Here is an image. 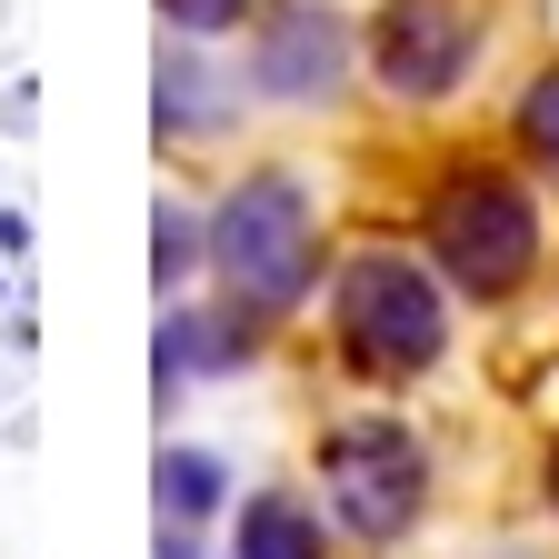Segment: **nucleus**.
Masks as SVG:
<instances>
[{
    "label": "nucleus",
    "instance_id": "20e7f679",
    "mask_svg": "<svg viewBox=\"0 0 559 559\" xmlns=\"http://www.w3.org/2000/svg\"><path fill=\"white\" fill-rule=\"evenodd\" d=\"M320 510L360 549H390V539L419 530V510H430V450H419L409 419H390V409L330 419L320 430Z\"/></svg>",
    "mask_w": 559,
    "mask_h": 559
},
{
    "label": "nucleus",
    "instance_id": "9b49d317",
    "mask_svg": "<svg viewBox=\"0 0 559 559\" xmlns=\"http://www.w3.org/2000/svg\"><path fill=\"white\" fill-rule=\"evenodd\" d=\"M200 270H210V221L190 200H160L151 210V280H160V300H180Z\"/></svg>",
    "mask_w": 559,
    "mask_h": 559
},
{
    "label": "nucleus",
    "instance_id": "7ed1b4c3",
    "mask_svg": "<svg viewBox=\"0 0 559 559\" xmlns=\"http://www.w3.org/2000/svg\"><path fill=\"white\" fill-rule=\"evenodd\" d=\"M330 340L360 380H430L450 360V280L419 250H349L330 280Z\"/></svg>",
    "mask_w": 559,
    "mask_h": 559
},
{
    "label": "nucleus",
    "instance_id": "6e6552de",
    "mask_svg": "<svg viewBox=\"0 0 559 559\" xmlns=\"http://www.w3.org/2000/svg\"><path fill=\"white\" fill-rule=\"evenodd\" d=\"M151 120H160V140H210V130H230L250 100H240V70H221L210 60V40H180L170 31V50H160V70H151Z\"/></svg>",
    "mask_w": 559,
    "mask_h": 559
},
{
    "label": "nucleus",
    "instance_id": "ddd939ff",
    "mask_svg": "<svg viewBox=\"0 0 559 559\" xmlns=\"http://www.w3.org/2000/svg\"><path fill=\"white\" fill-rule=\"evenodd\" d=\"M250 11H260V0H160V21H170L180 40H230Z\"/></svg>",
    "mask_w": 559,
    "mask_h": 559
},
{
    "label": "nucleus",
    "instance_id": "dca6fc26",
    "mask_svg": "<svg viewBox=\"0 0 559 559\" xmlns=\"http://www.w3.org/2000/svg\"><path fill=\"white\" fill-rule=\"evenodd\" d=\"M549 510H559V440H549Z\"/></svg>",
    "mask_w": 559,
    "mask_h": 559
},
{
    "label": "nucleus",
    "instance_id": "f257e3e1",
    "mask_svg": "<svg viewBox=\"0 0 559 559\" xmlns=\"http://www.w3.org/2000/svg\"><path fill=\"white\" fill-rule=\"evenodd\" d=\"M210 221V280L250 320H280L320 290V200L300 170H250L200 210Z\"/></svg>",
    "mask_w": 559,
    "mask_h": 559
},
{
    "label": "nucleus",
    "instance_id": "423d86ee",
    "mask_svg": "<svg viewBox=\"0 0 559 559\" xmlns=\"http://www.w3.org/2000/svg\"><path fill=\"white\" fill-rule=\"evenodd\" d=\"M469 60H479V21L460 11V0H380L370 11V40H360V70L409 100V110H430L469 81Z\"/></svg>",
    "mask_w": 559,
    "mask_h": 559
},
{
    "label": "nucleus",
    "instance_id": "1a4fd4ad",
    "mask_svg": "<svg viewBox=\"0 0 559 559\" xmlns=\"http://www.w3.org/2000/svg\"><path fill=\"white\" fill-rule=\"evenodd\" d=\"M230 559H330V510L300 489H250L230 510Z\"/></svg>",
    "mask_w": 559,
    "mask_h": 559
},
{
    "label": "nucleus",
    "instance_id": "2eb2a0df",
    "mask_svg": "<svg viewBox=\"0 0 559 559\" xmlns=\"http://www.w3.org/2000/svg\"><path fill=\"white\" fill-rule=\"evenodd\" d=\"M0 250H11V260L31 250V221H21V210H0Z\"/></svg>",
    "mask_w": 559,
    "mask_h": 559
},
{
    "label": "nucleus",
    "instance_id": "f03ea898",
    "mask_svg": "<svg viewBox=\"0 0 559 559\" xmlns=\"http://www.w3.org/2000/svg\"><path fill=\"white\" fill-rule=\"evenodd\" d=\"M419 260H430L460 300L500 310L539 280V200L500 160H450L430 180V221H419Z\"/></svg>",
    "mask_w": 559,
    "mask_h": 559
},
{
    "label": "nucleus",
    "instance_id": "0eeeda50",
    "mask_svg": "<svg viewBox=\"0 0 559 559\" xmlns=\"http://www.w3.org/2000/svg\"><path fill=\"white\" fill-rule=\"evenodd\" d=\"M260 360V340H250V310H230V300H170L160 310V340H151V400L170 409L190 380H230V370H250Z\"/></svg>",
    "mask_w": 559,
    "mask_h": 559
},
{
    "label": "nucleus",
    "instance_id": "4468645a",
    "mask_svg": "<svg viewBox=\"0 0 559 559\" xmlns=\"http://www.w3.org/2000/svg\"><path fill=\"white\" fill-rule=\"evenodd\" d=\"M151 559H210V549H200V530H180V520H160V539H151Z\"/></svg>",
    "mask_w": 559,
    "mask_h": 559
},
{
    "label": "nucleus",
    "instance_id": "39448f33",
    "mask_svg": "<svg viewBox=\"0 0 559 559\" xmlns=\"http://www.w3.org/2000/svg\"><path fill=\"white\" fill-rule=\"evenodd\" d=\"M240 81L260 110H340V91L360 81V40H349V21L330 0H290V11L260 21Z\"/></svg>",
    "mask_w": 559,
    "mask_h": 559
},
{
    "label": "nucleus",
    "instance_id": "9d476101",
    "mask_svg": "<svg viewBox=\"0 0 559 559\" xmlns=\"http://www.w3.org/2000/svg\"><path fill=\"white\" fill-rule=\"evenodd\" d=\"M151 500H160V520H180V530H210L240 489H230V460L221 450H200V440H160V460H151Z\"/></svg>",
    "mask_w": 559,
    "mask_h": 559
},
{
    "label": "nucleus",
    "instance_id": "f8f14e48",
    "mask_svg": "<svg viewBox=\"0 0 559 559\" xmlns=\"http://www.w3.org/2000/svg\"><path fill=\"white\" fill-rule=\"evenodd\" d=\"M520 151L559 180V70H539V81L520 91Z\"/></svg>",
    "mask_w": 559,
    "mask_h": 559
}]
</instances>
